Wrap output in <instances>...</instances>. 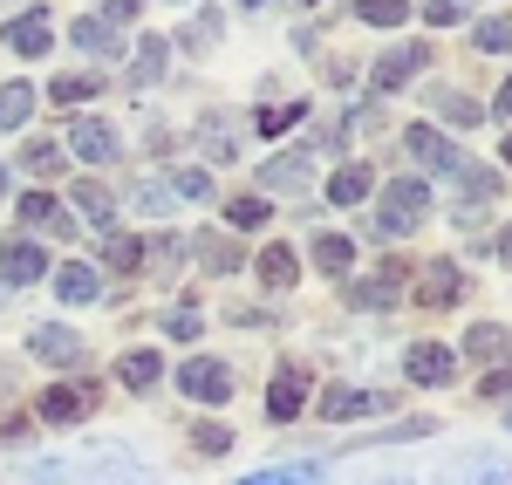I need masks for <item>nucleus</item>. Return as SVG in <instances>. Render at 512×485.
<instances>
[{"label":"nucleus","instance_id":"obj_36","mask_svg":"<svg viewBox=\"0 0 512 485\" xmlns=\"http://www.w3.org/2000/svg\"><path fill=\"white\" fill-rule=\"evenodd\" d=\"M301 117H308V103H274V110L260 103V130H267V137H280V130H294Z\"/></svg>","mask_w":512,"mask_h":485},{"label":"nucleus","instance_id":"obj_10","mask_svg":"<svg viewBox=\"0 0 512 485\" xmlns=\"http://www.w3.org/2000/svg\"><path fill=\"white\" fill-rule=\"evenodd\" d=\"M308 178H315L308 151H280V158H267V164H260V185H267V192H301Z\"/></svg>","mask_w":512,"mask_h":485},{"label":"nucleus","instance_id":"obj_7","mask_svg":"<svg viewBox=\"0 0 512 485\" xmlns=\"http://www.w3.org/2000/svg\"><path fill=\"white\" fill-rule=\"evenodd\" d=\"M424 62H431V48H390V55L369 69V89H376V96H390V89H403Z\"/></svg>","mask_w":512,"mask_h":485},{"label":"nucleus","instance_id":"obj_44","mask_svg":"<svg viewBox=\"0 0 512 485\" xmlns=\"http://www.w3.org/2000/svg\"><path fill=\"white\" fill-rule=\"evenodd\" d=\"M192 445L219 458V451H233V431H226V424H198V431H192Z\"/></svg>","mask_w":512,"mask_h":485},{"label":"nucleus","instance_id":"obj_2","mask_svg":"<svg viewBox=\"0 0 512 485\" xmlns=\"http://www.w3.org/2000/svg\"><path fill=\"white\" fill-rule=\"evenodd\" d=\"M403 151L424 164V171H437V178H458V171H465V151H458L444 130H431V123H410V130H403Z\"/></svg>","mask_w":512,"mask_h":485},{"label":"nucleus","instance_id":"obj_5","mask_svg":"<svg viewBox=\"0 0 512 485\" xmlns=\"http://www.w3.org/2000/svg\"><path fill=\"white\" fill-rule=\"evenodd\" d=\"M403 376H410V383H424V390H444V383L458 376V356H451L444 342H417V349L403 356Z\"/></svg>","mask_w":512,"mask_h":485},{"label":"nucleus","instance_id":"obj_30","mask_svg":"<svg viewBox=\"0 0 512 485\" xmlns=\"http://www.w3.org/2000/svg\"><path fill=\"white\" fill-rule=\"evenodd\" d=\"M349 260H355V246L342 240V233H315V267L321 274H349Z\"/></svg>","mask_w":512,"mask_h":485},{"label":"nucleus","instance_id":"obj_18","mask_svg":"<svg viewBox=\"0 0 512 485\" xmlns=\"http://www.w3.org/2000/svg\"><path fill=\"white\" fill-rule=\"evenodd\" d=\"M396 281H403V267H383V281H362V287H349V308H362V315H369V308H376V315H383V308H390L396 301Z\"/></svg>","mask_w":512,"mask_h":485},{"label":"nucleus","instance_id":"obj_16","mask_svg":"<svg viewBox=\"0 0 512 485\" xmlns=\"http://www.w3.org/2000/svg\"><path fill=\"white\" fill-rule=\"evenodd\" d=\"M0 274H7V281H14V287H28V281H41V274H48V260H41V246L14 240V246H7V253H0Z\"/></svg>","mask_w":512,"mask_h":485},{"label":"nucleus","instance_id":"obj_51","mask_svg":"<svg viewBox=\"0 0 512 485\" xmlns=\"http://www.w3.org/2000/svg\"><path fill=\"white\" fill-rule=\"evenodd\" d=\"M0 199H7V171H0Z\"/></svg>","mask_w":512,"mask_h":485},{"label":"nucleus","instance_id":"obj_29","mask_svg":"<svg viewBox=\"0 0 512 485\" xmlns=\"http://www.w3.org/2000/svg\"><path fill=\"white\" fill-rule=\"evenodd\" d=\"M355 21H369V28H403V21H410V0H355Z\"/></svg>","mask_w":512,"mask_h":485},{"label":"nucleus","instance_id":"obj_45","mask_svg":"<svg viewBox=\"0 0 512 485\" xmlns=\"http://www.w3.org/2000/svg\"><path fill=\"white\" fill-rule=\"evenodd\" d=\"M103 28H123V21H137V0H103V14H96Z\"/></svg>","mask_w":512,"mask_h":485},{"label":"nucleus","instance_id":"obj_23","mask_svg":"<svg viewBox=\"0 0 512 485\" xmlns=\"http://www.w3.org/2000/svg\"><path fill=\"white\" fill-rule=\"evenodd\" d=\"M117 376H123V383H130V390H151V383H158V376H164L158 349H130V356H123V363H117Z\"/></svg>","mask_w":512,"mask_h":485},{"label":"nucleus","instance_id":"obj_47","mask_svg":"<svg viewBox=\"0 0 512 485\" xmlns=\"http://www.w3.org/2000/svg\"><path fill=\"white\" fill-rule=\"evenodd\" d=\"M485 110H499V117H512V82L499 89V96H492V103H485Z\"/></svg>","mask_w":512,"mask_h":485},{"label":"nucleus","instance_id":"obj_48","mask_svg":"<svg viewBox=\"0 0 512 485\" xmlns=\"http://www.w3.org/2000/svg\"><path fill=\"white\" fill-rule=\"evenodd\" d=\"M499 260H506V267H512V226H506V233H499Z\"/></svg>","mask_w":512,"mask_h":485},{"label":"nucleus","instance_id":"obj_26","mask_svg":"<svg viewBox=\"0 0 512 485\" xmlns=\"http://www.w3.org/2000/svg\"><path fill=\"white\" fill-rule=\"evenodd\" d=\"M89 479H96V485H151L137 465H130V458H123V451H110V458H89Z\"/></svg>","mask_w":512,"mask_h":485},{"label":"nucleus","instance_id":"obj_3","mask_svg":"<svg viewBox=\"0 0 512 485\" xmlns=\"http://www.w3.org/2000/svg\"><path fill=\"white\" fill-rule=\"evenodd\" d=\"M178 390H185L192 404H226V397H233V369L212 363V356H192V363L178 369Z\"/></svg>","mask_w":512,"mask_h":485},{"label":"nucleus","instance_id":"obj_46","mask_svg":"<svg viewBox=\"0 0 512 485\" xmlns=\"http://www.w3.org/2000/svg\"><path fill=\"white\" fill-rule=\"evenodd\" d=\"M424 21H431V28H451V21H458V7H444V0H424Z\"/></svg>","mask_w":512,"mask_h":485},{"label":"nucleus","instance_id":"obj_43","mask_svg":"<svg viewBox=\"0 0 512 485\" xmlns=\"http://www.w3.org/2000/svg\"><path fill=\"white\" fill-rule=\"evenodd\" d=\"M198 328L205 322H198L192 308H171V315H164V335H171V342H198Z\"/></svg>","mask_w":512,"mask_h":485},{"label":"nucleus","instance_id":"obj_32","mask_svg":"<svg viewBox=\"0 0 512 485\" xmlns=\"http://www.w3.org/2000/svg\"><path fill=\"white\" fill-rule=\"evenodd\" d=\"M219 35H226V21H219V14H212V7H205V14H192V21H185V48H198V55H212V48H219Z\"/></svg>","mask_w":512,"mask_h":485},{"label":"nucleus","instance_id":"obj_31","mask_svg":"<svg viewBox=\"0 0 512 485\" xmlns=\"http://www.w3.org/2000/svg\"><path fill=\"white\" fill-rule=\"evenodd\" d=\"M472 48H478V55H512V21L485 14V21L472 28Z\"/></svg>","mask_w":512,"mask_h":485},{"label":"nucleus","instance_id":"obj_42","mask_svg":"<svg viewBox=\"0 0 512 485\" xmlns=\"http://www.w3.org/2000/svg\"><path fill=\"white\" fill-rule=\"evenodd\" d=\"M48 96H55V103H89L96 82H89V76H62V82H48Z\"/></svg>","mask_w":512,"mask_h":485},{"label":"nucleus","instance_id":"obj_24","mask_svg":"<svg viewBox=\"0 0 512 485\" xmlns=\"http://www.w3.org/2000/svg\"><path fill=\"white\" fill-rule=\"evenodd\" d=\"M28 110H35V89L28 82H0V130H21Z\"/></svg>","mask_w":512,"mask_h":485},{"label":"nucleus","instance_id":"obj_25","mask_svg":"<svg viewBox=\"0 0 512 485\" xmlns=\"http://www.w3.org/2000/svg\"><path fill=\"white\" fill-rule=\"evenodd\" d=\"M431 110L444 123H485V103L478 96H465V89H444V96H431Z\"/></svg>","mask_w":512,"mask_h":485},{"label":"nucleus","instance_id":"obj_52","mask_svg":"<svg viewBox=\"0 0 512 485\" xmlns=\"http://www.w3.org/2000/svg\"><path fill=\"white\" fill-rule=\"evenodd\" d=\"M506 164H512V137H506Z\"/></svg>","mask_w":512,"mask_h":485},{"label":"nucleus","instance_id":"obj_38","mask_svg":"<svg viewBox=\"0 0 512 485\" xmlns=\"http://www.w3.org/2000/svg\"><path fill=\"white\" fill-rule=\"evenodd\" d=\"M458 185H465V199H499V185H506V178H499V171H478V164H465V171H458Z\"/></svg>","mask_w":512,"mask_h":485},{"label":"nucleus","instance_id":"obj_28","mask_svg":"<svg viewBox=\"0 0 512 485\" xmlns=\"http://www.w3.org/2000/svg\"><path fill=\"white\" fill-rule=\"evenodd\" d=\"M253 274H260L267 287H294V274H301V267H294V253H287V246H267V253L253 260Z\"/></svg>","mask_w":512,"mask_h":485},{"label":"nucleus","instance_id":"obj_9","mask_svg":"<svg viewBox=\"0 0 512 485\" xmlns=\"http://www.w3.org/2000/svg\"><path fill=\"white\" fill-rule=\"evenodd\" d=\"M465 294V274H458V260H431L424 274H417V301L424 308H451Z\"/></svg>","mask_w":512,"mask_h":485},{"label":"nucleus","instance_id":"obj_19","mask_svg":"<svg viewBox=\"0 0 512 485\" xmlns=\"http://www.w3.org/2000/svg\"><path fill=\"white\" fill-rule=\"evenodd\" d=\"M21 219H28L35 233H55V240L69 233V212H62V205L48 199V192H28V199H21Z\"/></svg>","mask_w":512,"mask_h":485},{"label":"nucleus","instance_id":"obj_40","mask_svg":"<svg viewBox=\"0 0 512 485\" xmlns=\"http://www.w3.org/2000/svg\"><path fill=\"white\" fill-rule=\"evenodd\" d=\"M130 199H137V212H151V219H158V212H171V185H158V178H144V185H137Z\"/></svg>","mask_w":512,"mask_h":485},{"label":"nucleus","instance_id":"obj_17","mask_svg":"<svg viewBox=\"0 0 512 485\" xmlns=\"http://www.w3.org/2000/svg\"><path fill=\"white\" fill-rule=\"evenodd\" d=\"M96 287H103V274H96V267H82V260H69V267L55 274V294H62L69 308H82V301H96Z\"/></svg>","mask_w":512,"mask_h":485},{"label":"nucleus","instance_id":"obj_8","mask_svg":"<svg viewBox=\"0 0 512 485\" xmlns=\"http://www.w3.org/2000/svg\"><path fill=\"white\" fill-rule=\"evenodd\" d=\"M28 349H35L41 363H55V369L82 363V335H76V328H62V322H41L35 335H28Z\"/></svg>","mask_w":512,"mask_h":485},{"label":"nucleus","instance_id":"obj_41","mask_svg":"<svg viewBox=\"0 0 512 485\" xmlns=\"http://www.w3.org/2000/svg\"><path fill=\"white\" fill-rule=\"evenodd\" d=\"M226 219H233L239 233H253V226H267V199H233V205H226Z\"/></svg>","mask_w":512,"mask_h":485},{"label":"nucleus","instance_id":"obj_15","mask_svg":"<svg viewBox=\"0 0 512 485\" xmlns=\"http://www.w3.org/2000/svg\"><path fill=\"white\" fill-rule=\"evenodd\" d=\"M69 41H76L82 55H103V62H117V55H123L117 28H103V21H96V14H82L76 28H69Z\"/></svg>","mask_w":512,"mask_h":485},{"label":"nucleus","instance_id":"obj_49","mask_svg":"<svg viewBox=\"0 0 512 485\" xmlns=\"http://www.w3.org/2000/svg\"><path fill=\"white\" fill-rule=\"evenodd\" d=\"M444 7H458V14H465V7H472V0H444Z\"/></svg>","mask_w":512,"mask_h":485},{"label":"nucleus","instance_id":"obj_1","mask_svg":"<svg viewBox=\"0 0 512 485\" xmlns=\"http://www.w3.org/2000/svg\"><path fill=\"white\" fill-rule=\"evenodd\" d=\"M424 212H431V185L396 178V185H383V199H376V212H369V233H376V240H403V233L424 226Z\"/></svg>","mask_w":512,"mask_h":485},{"label":"nucleus","instance_id":"obj_50","mask_svg":"<svg viewBox=\"0 0 512 485\" xmlns=\"http://www.w3.org/2000/svg\"><path fill=\"white\" fill-rule=\"evenodd\" d=\"M376 485H410V479H376Z\"/></svg>","mask_w":512,"mask_h":485},{"label":"nucleus","instance_id":"obj_33","mask_svg":"<svg viewBox=\"0 0 512 485\" xmlns=\"http://www.w3.org/2000/svg\"><path fill=\"white\" fill-rule=\"evenodd\" d=\"M239 485H321V465H267V472H253Z\"/></svg>","mask_w":512,"mask_h":485},{"label":"nucleus","instance_id":"obj_53","mask_svg":"<svg viewBox=\"0 0 512 485\" xmlns=\"http://www.w3.org/2000/svg\"><path fill=\"white\" fill-rule=\"evenodd\" d=\"M246 7H267V0H246Z\"/></svg>","mask_w":512,"mask_h":485},{"label":"nucleus","instance_id":"obj_34","mask_svg":"<svg viewBox=\"0 0 512 485\" xmlns=\"http://www.w3.org/2000/svg\"><path fill=\"white\" fill-rule=\"evenodd\" d=\"M103 260H110L117 274H137V260H144V246L130 240V233H103Z\"/></svg>","mask_w":512,"mask_h":485},{"label":"nucleus","instance_id":"obj_20","mask_svg":"<svg viewBox=\"0 0 512 485\" xmlns=\"http://www.w3.org/2000/svg\"><path fill=\"white\" fill-rule=\"evenodd\" d=\"M76 205H82V219H89L96 233H110V226H117V199H110L96 178H89V185H76Z\"/></svg>","mask_w":512,"mask_h":485},{"label":"nucleus","instance_id":"obj_27","mask_svg":"<svg viewBox=\"0 0 512 485\" xmlns=\"http://www.w3.org/2000/svg\"><path fill=\"white\" fill-rule=\"evenodd\" d=\"M437 485H506V458H465L451 479H437Z\"/></svg>","mask_w":512,"mask_h":485},{"label":"nucleus","instance_id":"obj_35","mask_svg":"<svg viewBox=\"0 0 512 485\" xmlns=\"http://www.w3.org/2000/svg\"><path fill=\"white\" fill-rule=\"evenodd\" d=\"M198 260H205L212 274H233V267H239V246L219 240V233H205V240H198Z\"/></svg>","mask_w":512,"mask_h":485},{"label":"nucleus","instance_id":"obj_13","mask_svg":"<svg viewBox=\"0 0 512 485\" xmlns=\"http://www.w3.org/2000/svg\"><path fill=\"white\" fill-rule=\"evenodd\" d=\"M301 404H308V376H294V369L274 376V390H267V417H274V424H294Z\"/></svg>","mask_w":512,"mask_h":485},{"label":"nucleus","instance_id":"obj_4","mask_svg":"<svg viewBox=\"0 0 512 485\" xmlns=\"http://www.w3.org/2000/svg\"><path fill=\"white\" fill-rule=\"evenodd\" d=\"M96 410V383H48L41 390V424H82Z\"/></svg>","mask_w":512,"mask_h":485},{"label":"nucleus","instance_id":"obj_12","mask_svg":"<svg viewBox=\"0 0 512 485\" xmlns=\"http://www.w3.org/2000/svg\"><path fill=\"white\" fill-rule=\"evenodd\" d=\"M376 410H390L383 390H328V397H321V417H328V424H342V417H376Z\"/></svg>","mask_w":512,"mask_h":485},{"label":"nucleus","instance_id":"obj_14","mask_svg":"<svg viewBox=\"0 0 512 485\" xmlns=\"http://www.w3.org/2000/svg\"><path fill=\"white\" fill-rule=\"evenodd\" d=\"M171 69V41H137V55H130V89H151V82Z\"/></svg>","mask_w":512,"mask_h":485},{"label":"nucleus","instance_id":"obj_21","mask_svg":"<svg viewBox=\"0 0 512 485\" xmlns=\"http://www.w3.org/2000/svg\"><path fill=\"white\" fill-rule=\"evenodd\" d=\"M465 349H472L478 363H492V369H499V363H506V349H512V342H506V328H499V322H472Z\"/></svg>","mask_w":512,"mask_h":485},{"label":"nucleus","instance_id":"obj_22","mask_svg":"<svg viewBox=\"0 0 512 485\" xmlns=\"http://www.w3.org/2000/svg\"><path fill=\"white\" fill-rule=\"evenodd\" d=\"M328 199L335 205H362L369 199V164H342V171L328 178Z\"/></svg>","mask_w":512,"mask_h":485},{"label":"nucleus","instance_id":"obj_11","mask_svg":"<svg viewBox=\"0 0 512 485\" xmlns=\"http://www.w3.org/2000/svg\"><path fill=\"white\" fill-rule=\"evenodd\" d=\"M69 151H76L82 164H110V158H117V130L96 123V117H82L76 130H69Z\"/></svg>","mask_w":512,"mask_h":485},{"label":"nucleus","instance_id":"obj_54","mask_svg":"<svg viewBox=\"0 0 512 485\" xmlns=\"http://www.w3.org/2000/svg\"><path fill=\"white\" fill-rule=\"evenodd\" d=\"M308 7H315V0H308Z\"/></svg>","mask_w":512,"mask_h":485},{"label":"nucleus","instance_id":"obj_37","mask_svg":"<svg viewBox=\"0 0 512 485\" xmlns=\"http://www.w3.org/2000/svg\"><path fill=\"white\" fill-rule=\"evenodd\" d=\"M164 185H171V199H212V171H178V178H164Z\"/></svg>","mask_w":512,"mask_h":485},{"label":"nucleus","instance_id":"obj_39","mask_svg":"<svg viewBox=\"0 0 512 485\" xmlns=\"http://www.w3.org/2000/svg\"><path fill=\"white\" fill-rule=\"evenodd\" d=\"M28 171H35V178H55V171H62V144H48V137H41V144H28Z\"/></svg>","mask_w":512,"mask_h":485},{"label":"nucleus","instance_id":"obj_6","mask_svg":"<svg viewBox=\"0 0 512 485\" xmlns=\"http://www.w3.org/2000/svg\"><path fill=\"white\" fill-rule=\"evenodd\" d=\"M48 41H55V21L28 7V14H14L7 28H0V48H14V55H48Z\"/></svg>","mask_w":512,"mask_h":485}]
</instances>
